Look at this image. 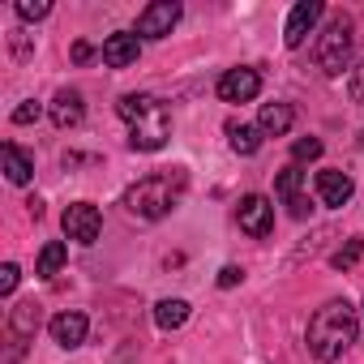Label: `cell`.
Returning a JSON list of instances; mask_svg holds the SVG:
<instances>
[{
  "label": "cell",
  "instance_id": "obj_1",
  "mask_svg": "<svg viewBox=\"0 0 364 364\" xmlns=\"http://www.w3.org/2000/svg\"><path fill=\"white\" fill-rule=\"evenodd\" d=\"M355 334H360L355 309H351L347 300H326V304L309 317L304 343H309V351H313L321 364H334V360H343V355L351 351Z\"/></svg>",
  "mask_w": 364,
  "mask_h": 364
},
{
  "label": "cell",
  "instance_id": "obj_2",
  "mask_svg": "<svg viewBox=\"0 0 364 364\" xmlns=\"http://www.w3.org/2000/svg\"><path fill=\"white\" fill-rule=\"evenodd\" d=\"M116 112L129 124V146L133 150L154 154V150L167 146V137H171V112H167V103H159L154 95H120Z\"/></svg>",
  "mask_w": 364,
  "mask_h": 364
},
{
  "label": "cell",
  "instance_id": "obj_3",
  "mask_svg": "<svg viewBox=\"0 0 364 364\" xmlns=\"http://www.w3.org/2000/svg\"><path fill=\"white\" fill-rule=\"evenodd\" d=\"M189 176L171 167V171H154V176H141L137 185L124 189V210L141 223H154V219H167L180 202V193H185Z\"/></svg>",
  "mask_w": 364,
  "mask_h": 364
},
{
  "label": "cell",
  "instance_id": "obj_4",
  "mask_svg": "<svg viewBox=\"0 0 364 364\" xmlns=\"http://www.w3.org/2000/svg\"><path fill=\"white\" fill-rule=\"evenodd\" d=\"M351 52H355V26L347 14H334L326 22V31L317 35V48H313V60L326 77H338L347 65H351Z\"/></svg>",
  "mask_w": 364,
  "mask_h": 364
},
{
  "label": "cell",
  "instance_id": "obj_5",
  "mask_svg": "<svg viewBox=\"0 0 364 364\" xmlns=\"http://www.w3.org/2000/svg\"><path fill=\"white\" fill-rule=\"evenodd\" d=\"M236 223H240V232H249L253 240H266V236L274 232V202L262 198V193L240 198V206H236Z\"/></svg>",
  "mask_w": 364,
  "mask_h": 364
},
{
  "label": "cell",
  "instance_id": "obj_6",
  "mask_svg": "<svg viewBox=\"0 0 364 364\" xmlns=\"http://www.w3.org/2000/svg\"><path fill=\"white\" fill-rule=\"evenodd\" d=\"M60 228H65L69 240H77V245H95V240L103 236V215H99V206H90V202H73V206H65Z\"/></svg>",
  "mask_w": 364,
  "mask_h": 364
},
{
  "label": "cell",
  "instance_id": "obj_7",
  "mask_svg": "<svg viewBox=\"0 0 364 364\" xmlns=\"http://www.w3.org/2000/svg\"><path fill=\"white\" fill-rule=\"evenodd\" d=\"M180 22V5L176 0H154L137 14V39H167Z\"/></svg>",
  "mask_w": 364,
  "mask_h": 364
},
{
  "label": "cell",
  "instance_id": "obj_8",
  "mask_svg": "<svg viewBox=\"0 0 364 364\" xmlns=\"http://www.w3.org/2000/svg\"><path fill=\"white\" fill-rule=\"evenodd\" d=\"M274 193H279V202L291 210V219H309V198H304V171H300V163H287L279 176H274Z\"/></svg>",
  "mask_w": 364,
  "mask_h": 364
},
{
  "label": "cell",
  "instance_id": "obj_9",
  "mask_svg": "<svg viewBox=\"0 0 364 364\" xmlns=\"http://www.w3.org/2000/svg\"><path fill=\"white\" fill-rule=\"evenodd\" d=\"M219 99L223 103H253L257 95H262V73L257 69H249V65H240V69H228L223 77H219Z\"/></svg>",
  "mask_w": 364,
  "mask_h": 364
},
{
  "label": "cell",
  "instance_id": "obj_10",
  "mask_svg": "<svg viewBox=\"0 0 364 364\" xmlns=\"http://www.w3.org/2000/svg\"><path fill=\"white\" fill-rule=\"evenodd\" d=\"M321 0H300V5L287 14V26H283V43L296 52V48H304V39L313 35V26L321 22Z\"/></svg>",
  "mask_w": 364,
  "mask_h": 364
},
{
  "label": "cell",
  "instance_id": "obj_11",
  "mask_svg": "<svg viewBox=\"0 0 364 364\" xmlns=\"http://www.w3.org/2000/svg\"><path fill=\"white\" fill-rule=\"evenodd\" d=\"M317 202L321 206H330V210H338V206H347L351 202V193H355V185H351V176L347 171H338V167H326V171H317Z\"/></svg>",
  "mask_w": 364,
  "mask_h": 364
},
{
  "label": "cell",
  "instance_id": "obj_12",
  "mask_svg": "<svg viewBox=\"0 0 364 364\" xmlns=\"http://www.w3.org/2000/svg\"><path fill=\"white\" fill-rule=\"evenodd\" d=\"M137 56H141L137 31H116L103 39V65L107 69H129V65H137Z\"/></svg>",
  "mask_w": 364,
  "mask_h": 364
},
{
  "label": "cell",
  "instance_id": "obj_13",
  "mask_svg": "<svg viewBox=\"0 0 364 364\" xmlns=\"http://www.w3.org/2000/svg\"><path fill=\"white\" fill-rule=\"evenodd\" d=\"M48 330H52V343H56V347H82L90 321H86L82 309H65V313H56V317L48 321Z\"/></svg>",
  "mask_w": 364,
  "mask_h": 364
},
{
  "label": "cell",
  "instance_id": "obj_14",
  "mask_svg": "<svg viewBox=\"0 0 364 364\" xmlns=\"http://www.w3.org/2000/svg\"><path fill=\"white\" fill-rule=\"evenodd\" d=\"M48 116H52L56 129H77L82 116H86V99H82V90H56V99L48 103Z\"/></svg>",
  "mask_w": 364,
  "mask_h": 364
},
{
  "label": "cell",
  "instance_id": "obj_15",
  "mask_svg": "<svg viewBox=\"0 0 364 364\" xmlns=\"http://www.w3.org/2000/svg\"><path fill=\"white\" fill-rule=\"evenodd\" d=\"M0 163H5L9 185H31V180H35V159H31L22 146H14V141L0 146Z\"/></svg>",
  "mask_w": 364,
  "mask_h": 364
},
{
  "label": "cell",
  "instance_id": "obj_16",
  "mask_svg": "<svg viewBox=\"0 0 364 364\" xmlns=\"http://www.w3.org/2000/svg\"><path fill=\"white\" fill-rule=\"evenodd\" d=\"M291 124H296L291 103H266V107H262V116H257V129H262L266 137H287V133H291Z\"/></svg>",
  "mask_w": 364,
  "mask_h": 364
},
{
  "label": "cell",
  "instance_id": "obj_17",
  "mask_svg": "<svg viewBox=\"0 0 364 364\" xmlns=\"http://www.w3.org/2000/svg\"><path fill=\"white\" fill-rule=\"evenodd\" d=\"M189 321V300H159L154 304V326L159 330H180Z\"/></svg>",
  "mask_w": 364,
  "mask_h": 364
},
{
  "label": "cell",
  "instance_id": "obj_18",
  "mask_svg": "<svg viewBox=\"0 0 364 364\" xmlns=\"http://www.w3.org/2000/svg\"><path fill=\"white\" fill-rule=\"evenodd\" d=\"M262 129L257 124H228V141H232V150L236 154H257L262 150Z\"/></svg>",
  "mask_w": 364,
  "mask_h": 364
},
{
  "label": "cell",
  "instance_id": "obj_19",
  "mask_svg": "<svg viewBox=\"0 0 364 364\" xmlns=\"http://www.w3.org/2000/svg\"><path fill=\"white\" fill-rule=\"evenodd\" d=\"M9 330H14V338H31V334L39 330V304H35V300L18 304L14 317H9Z\"/></svg>",
  "mask_w": 364,
  "mask_h": 364
},
{
  "label": "cell",
  "instance_id": "obj_20",
  "mask_svg": "<svg viewBox=\"0 0 364 364\" xmlns=\"http://www.w3.org/2000/svg\"><path fill=\"white\" fill-rule=\"evenodd\" d=\"M65 257H69V249H65L60 240H48V245L39 249V266H35V274H43V279H52V274H60V266H65Z\"/></svg>",
  "mask_w": 364,
  "mask_h": 364
},
{
  "label": "cell",
  "instance_id": "obj_21",
  "mask_svg": "<svg viewBox=\"0 0 364 364\" xmlns=\"http://www.w3.org/2000/svg\"><path fill=\"white\" fill-rule=\"evenodd\" d=\"M360 257H364V240H360V236H351V240H347V245L330 257V266H334V270H351Z\"/></svg>",
  "mask_w": 364,
  "mask_h": 364
},
{
  "label": "cell",
  "instance_id": "obj_22",
  "mask_svg": "<svg viewBox=\"0 0 364 364\" xmlns=\"http://www.w3.org/2000/svg\"><path fill=\"white\" fill-rule=\"evenodd\" d=\"M14 9H18V18H22V22H43V18L52 14L48 0H18Z\"/></svg>",
  "mask_w": 364,
  "mask_h": 364
},
{
  "label": "cell",
  "instance_id": "obj_23",
  "mask_svg": "<svg viewBox=\"0 0 364 364\" xmlns=\"http://www.w3.org/2000/svg\"><path fill=\"white\" fill-rule=\"evenodd\" d=\"M291 159H296V163H313V159H321V141H317V137H300V141L291 146Z\"/></svg>",
  "mask_w": 364,
  "mask_h": 364
},
{
  "label": "cell",
  "instance_id": "obj_24",
  "mask_svg": "<svg viewBox=\"0 0 364 364\" xmlns=\"http://www.w3.org/2000/svg\"><path fill=\"white\" fill-rule=\"evenodd\" d=\"M39 116H43V103H35V99H26L22 107H14V124H31Z\"/></svg>",
  "mask_w": 364,
  "mask_h": 364
},
{
  "label": "cell",
  "instance_id": "obj_25",
  "mask_svg": "<svg viewBox=\"0 0 364 364\" xmlns=\"http://www.w3.org/2000/svg\"><path fill=\"white\" fill-rule=\"evenodd\" d=\"M347 90H351V103H360V107H364V60L351 69V82H347Z\"/></svg>",
  "mask_w": 364,
  "mask_h": 364
},
{
  "label": "cell",
  "instance_id": "obj_26",
  "mask_svg": "<svg viewBox=\"0 0 364 364\" xmlns=\"http://www.w3.org/2000/svg\"><path fill=\"white\" fill-rule=\"evenodd\" d=\"M18 279H22V270H18L14 262H5V266H0V291H5V296L18 287Z\"/></svg>",
  "mask_w": 364,
  "mask_h": 364
},
{
  "label": "cell",
  "instance_id": "obj_27",
  "mask_svg": "<svg viewBox=\"0 0 364 364\" xmlns=\"http://www.w3.org/2000/svg\"><path fill=\"white\" fill-rule=\"evenodd\" d=\"M240 279H245V270H240V266H223V270H219V287H236Z\"/></svg>",
  "mask_w": 364,
  "mask_h": 364
},
{
  "label": "cell",
  "instance_id": "obj_28",
  "mask_svg": "<svg viewBox=\"0 0 364 364\" xmlns=\"http://www.w3.org/2000/svg\"><path fill=\"white\" fill-rule=\"evenodd\" d=\"M90 56H95V48H90V43H73V60H77V65H82V60H90Z\"/></svg>",
  "mask_w": 364,
  "mask_h": 364
}]
</instances>
